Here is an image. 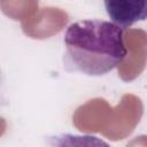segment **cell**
<instances>
[{
	"mask_svg": "<svg viewBox=\"0 0 147 147\" xmlns=\"http://www.w3.org/2000/svg\"><path fill=\"white\" fill-rule=\"evenodd\" d=\"M63 67L87 76H103L126 56L124 31L102 20H82L71 23L64 33Z\"/></svg>",
	"mask_w": 147,
	"mask_h": 147,
	"instance_id": "cell-1",
	"label": "cell"
},
{
	"mask_svg": "<svg viewBox=\"0 0 147 147\" xmlns=\"http://www.w3.org/2000/svg\"><path fill=\"white\" fill-rule=\"evenodd\" d=\"M105 8L114 24L121 28L147 18V0H107Z\"/></svg>",
	"mask_w": 147,
	"mask_h": 147,
	"instance_id": "cell-2",
	"label": "cell"
},
{
	"mask_svg": "<svg viewBox=\"0 0 147 147\" xmlns=\"http://www.w3.org/2000/svg\"><path fill=\"white\" fill-rule=\"evenodd\" d=\"M52 147H111L105 140L90 134L64 133L53 140Z\"/></svg>",
	"mask_w": 147,
	"mask_h": 147,
	"instance_id": "cell-3",
	"label": "cell"
}]
</instances>
